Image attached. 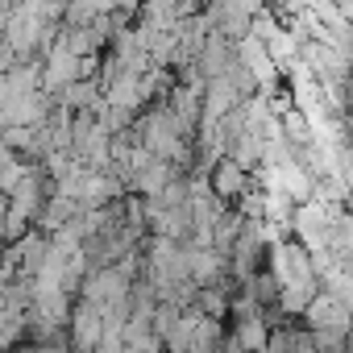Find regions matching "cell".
<instances>
[{
  "label": "cell",
  "instance_id": "cell-1",
  "mask_svg": "<svg viewBox=\"0 0 353 353\" xmlns=\"http://www.w3.org/2000/svg\"><path fill=\"white\" fill-rule=\"evenodd\" d=\"M208 188H212L216 200H237V196L245 192V166H241L237 158H216Z\"/></svg>",
  "mask_w": 353,
  "mask_h": 353
}]
</instances>
